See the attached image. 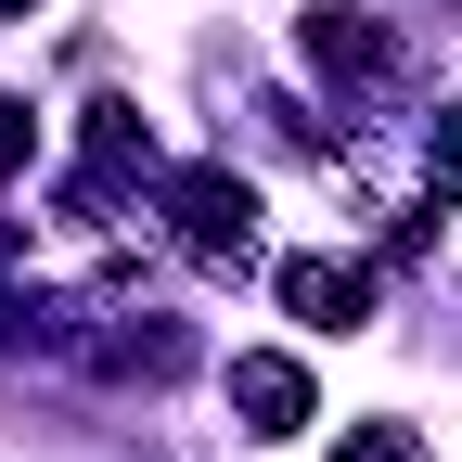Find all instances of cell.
<instances>
[{
	"label": "cell",
	"mask_w": 462,
	"mask_h": 462,
	"mask_svg": "<svg viewBox=\"0 0 462 462\" xmlns=\"http://www.w3.org/2000/svg\"><path fill=\"white\" fill-rule=\"evenodd\" d=\"M167 218H180V245L206 270H257V193L231 167H167Z\"/></svg>",
	"instance_id": "1"
},
{
	"label": "cell",
	"mask_w": 462,
	"mask_h": 462,
	"mask_svg": "<svg viewBox=\"0 0 462 462\" xmlns=\"http://www.w3.org/2000/svg\"><path fill=\"white\" fill-rule=\"evenodd\" d=\"M296 51H309L334 90H385V78H398V26H385V14H360V0H321V14L296 26Z\"/></svg>",
	"instance_id": "2"
},
{
	"label": "cell",
	"mask_w": 462,
	"mask_h": 462,
	"mask_svg": "<svg viewBox=\"0 0 462 462\" xmlns=\"http://www.w3.org/2000/svg\"><path fill=\"white\" fill-rule=\"evenodd\" d=\"M282 309L309 334H360L373 321V270L360 257H282Z\"/></svg>",
	"instance_id": "3"
},
{
	"label": "cell",
	"mask_w": 462,
	"mask_h": 462,
	"mask_svg": "<svg viewBox=\"0 0 462 462\" xmlns=\"http://www.w3.org/2000/svg\"><path fill=\"white\" fill-rule=\"evenodd\" d=\"M231 411H245V437H296L309 424V360L245 346V360H231Z\"/></svg>",
	"instance_id": "4"
},
{
	"label": "cell",
	"mask_w": 462,
	"mask_h": 462,
	"mask_svg": "<svg viewBox=\"0 0 462 462\" xmlns=\"http://www.w3.org/2000/svg\"><path fill=\"white\" fill-rule=\"evenodd\" d=\"M424 180H437V206H462V103L424 129Z\"/></svg>",
	"instance_id": "5"
},
{
	"label": "cell",
	"mask_w": 462,
	"mask_h": 462,
	"mask_svg": "<svg viewBox=\"0 0 462 462\" xmlns=\"http://www.w3.org/2000/svg\"><path fill=\"white\" fill-rule=\"evenodd\" d=\"M334 462H424L411 424H360V437H334Z\"/></svg>",
	"instance_id": "6"
},
{
	"label": "cell",
	"mask_w": 462,
	"mask_h": 462,
	"mask_svg": "<svg viewBox=\"0 0 462 462\" xmlns=\"http://www.w3.org/2000/svg\"><path fill=\"white\" fill-rule=\"evenodd\" d=\"M26 142H39V116H26V90H0V180L26 167Z\"/></svg>",
	"instance_id": "7"
},
{
	"label": "cell",
	"mask_w": 462,
	"mask_h": 462,
	"mask_svg": "<svg viewBox=\"0 0 462 462\" xmlns=\"http://www.w3.org/2000/svg\"><path fill=\"white\" fill-rule=\"evenodd\" d=\"M14 14H26V0H0V26H14Z\"/></svg>",
	"instance_id": "8"
}]
</instances>
